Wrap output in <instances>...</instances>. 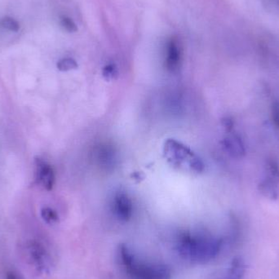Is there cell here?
I'll return each mask as SVG.
<instances>
[{
  "mask_svg": "<svg viewBox=\"0 0 279 279\" xmlns=\"http://www.w3.org/2000/svg\"><path fill=\"white\" fill-rule=\"evenodd\" d=\"M222 245V239L184 232L178 237L177 250L184 260L195 264H206L219 255Z\"/></svg>",
  "mask_w": 279,
  "mask_h": 279,
  "instance_id": "1",
  "label": "cell"
},
{
  "mask_svg": "<svg viewBox=\"0 0 279 279\" xmlns=\"http://www.w3.org/2000/svg\"><path fill=\"white\" fill-rule=\"evenodd\" d=\"M134 279H171L172 272L168 265L161 264H141L135 260L126 268Z\"/></svg>",
  "mask_w": 279,
  "mask_h": 279,
  "instance_id": "2",
  "label": "cell"
},
{
  "mask_svg": "<svg viewBox=\"0 0 279 279\" xmlns=\"http://www.w3.org/2000/svg\"><path fill=\"white\" fill-rule=\"evenodd\" d=\"M34 181L37 185L50 191L53 189L55 184V173L52 166L40 157L34 159Z\"/></svg>",
  "mask_w": 279,
  "mask_h": 279,
  "instance_id": "3",
  "label": "cell"
},
{
  "mask_svg": "<svg viewBox=\"0 0 279 279\" xmlns=\"http://www.w3.org/2000/svg\"><path fill=\"white\" fill-rule=\"evenodd\" d=\"M27 250L37 270L39 273H49L50 258L45 247L38 242L31 241L28 243Z\"/></svg>",
  "mask_w": 279,
  "mask_h": 279,
  "instance_id": "4",
  "label": "cell"
},
{
  "mask_svg": "<svg viewBox=\"0 0 279 279\" xmlns=\"http://www.w3.org/2000/svg\"><path fill=\"white\" fill-rule=\"evenodd\" d=\"M132 201L125 193L119 192L114 200V211L118 219L122 221H128L132 215Z\"/></svg>",
  "mask_w": 279,
  "mask_h": 279,
  "instance_id": "5",
  "label": "cell"
},
{
  "mask_svg": "<svg viewBox=\"0 0 279 279\" xmlns=\"http://www.w3.org/2000/svg\"><path fill=\"white\" fill-rule=\"evenodd\" d=\"M181 51L179 43L176 38H171L166 44L165 66L169 72L178 71L181 65Z\"/></svg>",
  "mask_w": 279,
  "mask_h": 279,
  "instance_id": "6",
  "label": "cell"
},
{
  "mask_svg": "<svg viewBox=\"0 0 279 279\" xmlns=\"http://www.w3.org/2000/svg\"><path fill=\"white\" fill-rule=\"evenodd\" d=\"M245 274V265L240 258L233 260L231 265L223 279H243Z\"/></svg>",
  "mask_w": 279,
  "mask_h": 279,
  "instance_id": "7",
  "label": "cell"
},
{
  "mask_svg": "<svg viewBox=\"0 0 279 279\" xmlns=\"http://www.w3.org/2000/svg\"><path fill=\"white\" fill-rule=\"evenodd\" d=\"M225 145L227 150L234 155H241L244 151L240 139L236 137H231L226 139Z\"/></svg>",
  "mask_w": 279,
  "mask_h": 279,
  "instance_id": "8",
  "label": "cell"
},
{
  "mask_svg": "<svg viewBox=\"0 0 279 279\" xmlns=\"http://www.w3.org/2000/svg\"><path fill=\"white\" fill-rule=\"evenodd\" d=\"M41 216L47 224L55 225L59 222V216L57 211L50 207H43L41 210Z\"/></svg>",
  "mask_w": 279,
  "mask_h": 279,
  "instance_id": "9",
  "label": "cell"
},
{
  "mask_svg": "<svg viewBox=\"0 0 279 279\" xmlns=\"http://www.w3.org/2000/svg\"><path fill=\"white\" fill-rule=\"evenodd\" d=\"M0 26L13 32H17L20 30L19 22L10 17H3L2 19L0 20Z\"/></svg>",
  "mask_w": 279,
  "mask_h": 279,
  "instance_id": "10",
  "label": "cell"
},
{
  "mask_svg": "<svg viewBox=\"0 0 279 279\" xmlns=\"http://www.w3.org/2000/svg\"><path fill=\"white\" fill-rule=\"evenodd\" d=\"M57 66H58V69L59 71L66 72V71L75 70V69L78 67V64H77V62L73 58H63L62 60L59 61L58 62Z\"/></svg>",
  "mask_w": 279,
  "mask_h": 279,
  "instance_id": "11",
  "label": "cell"
},
{
  "mask_svg": "<svg viewBox=\"0 0 279 279\" xmlns=\"http://www.w3.org/2000/svg\"><path fill=\"white\" fill-rule=\"evenodd\" d=\"M61 25L66 31L70 33L76 32L78 30V27H77V25L75 23V22L71 18L66 17V16H62L61 17Z\"/></svg>",
  "mask_w": 279,
  "mask_h": 279,
  "instance_id": "12",
  "label": "cell"
},
{
  "mask_svg": "<svg viewBox=\"0 0 279 279\" xmlns=\"http://www.w3.org/2000/svg\"><path fill=\"white\" fill-rule=\"evenodd\" d=\"M102 74L103 77L108 81L113 80V79H116V77L118 76L117 68H116L115 65H107L103 69Z\"/></svg>",
  "mask_w": 279,
  "mask_h": 279,
  "instance_id": "13",
  "label": "cell"
},
{
  "mask_svg": "<svg viewBox=\"0 0 279 279\" xmlns=\"http://www.w3.org/2000/svg\"><path fill=\"white\" fill-rule=\"evenodd\" d=\"M6 279H22L21 277H18V275L16 274L13 272H9L7 274Z\"/></svg>",
  "mask_w": 279,
  "mask_h": 279,
  "instance_id": "14",
  "label": "cell"
},
{
  "mask_svg": "<svg viewBox=\"0 0 279 279\" xmlns=\"http://www.w3.org/2000/svg\"><path fill=\"white\" fill-rule=\"evenodd\" d=\"M273 2L276 3V4H279V0H272Z\"/></svg>",
  "mask_w": 279,
  "mask_h": 279,
  "instance_id": "15",
  "label": "cell"
}]
</instances>
